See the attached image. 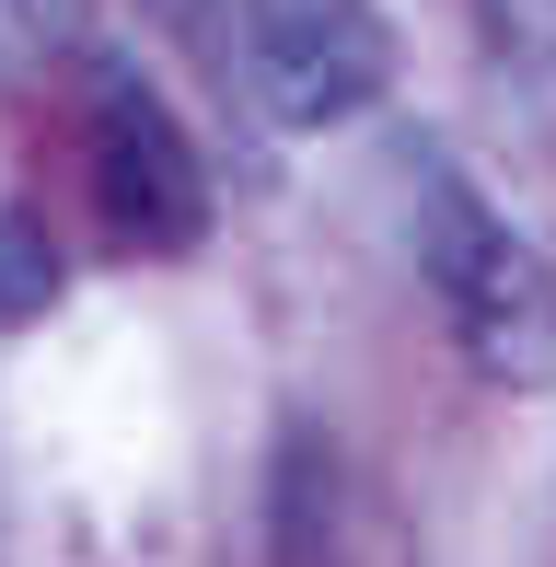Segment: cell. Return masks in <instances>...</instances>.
<instances>
[{
	"label": "cell",
	"mask_w": 556,
	"mask_h": 567,
	"mask_svg": "<svg viewBox=\"0 0 556 567\" xmlns=\"http://www.w3.org/2000/svg\"><path fill=\"white\" fill-rule=\"evenodd\" d=\"M93 140H105V151H93V197H105V220L128 231L140 255L197 244V220H209V186H197L186 127L151 105L140 82H116V93H105V127H93Z\"/></svg>",
	"instance_id": "obj_3"
},
{
	"label": "cell",
	"mask_w": 556,
	"mask_h": 567,
	"mask_svg": "<svg viewBox=\"0 0 556 567\" xmlns=\"http://www.w3.org/2000/svg\"><path fill=\"white\" fill-rule=\"evenodd\" d=\"M220 23H233V70L267 127H337L394 70L371 0H220Z\"/></svg>",
	"instance_id": "obj_1"
},
{
	"label": "cell",
	"mask_w": 556,
	"mask_h": 567,
	"mask_svg": "<svg viewBox=\"0 0 556 567\" xmlns=\"http://www.w3.org/2000/svg\"><path fill=\"white\" fill-rule=\"evenodd\" d=\"M47 301H59V244L12 209V220H0V324H35Z\"/></svg>",
	"instance_id": "obj_4"
},
{
	"label": "cell",
	"mask_w": 556,
	"mask_h": 567,
	"mask_svg": "<svg viewBox=\"0 0 556 567\" xmlns=\"http://www.w3.org/2000/svg\"><path fill=\"white\" fill-rule=\"evenodd\" d=\"M429 278L452 290V313L475 324V348H498L511 371H556V337H545V278L534 255L498 231V209H475L464 186H429V231H418Z\"/></svg>",
	"instance_id": "obj_2"
}]
</instances>
